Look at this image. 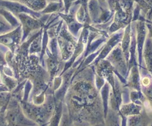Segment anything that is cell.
Masks as SVG:
<instances>
[{
  "label": "cell",
  "mask_w": 152,
  "mask_h": 126,
  "mask_svg": "<svg viewBox=\"0 0 152 126\" xmlns=\"http://www.w3.org/2000/svg\"><path fill=\"white\" fill-rule=\"evenodd\" d=\"M141 108L134 104H129V105H124L121 108V111L124 115L126 116H134L139 114L140 112Z\"/></svg>",
  "instance_id": "30bf717a"
},
{
  "label": "cell",
  "mask_w": 152,
  "mask_h": 126,
  "mask_svg": "<svg viewBox=\"0 0 152 126\" xmlns=\"http://www.w3.org/2000/svg\"><path fill=\"white\" fill-rule=\"evenodd\" d=\"M106 126H120L119 116L114 112L110 113L106 119Z\"/></svg>",
  "instance_id": "7c38bea8"
},
{
  "label": "cell",
  "mask_w": 152,
  "mask_h": 126,
  "mask_svg": "<svg viewBox=\"0 0 152 126\" xmlns=\"http://www.w3.org/2000/svg\"><path fill=\"white\" fill-rule=\"evenodd\" d=\"M143 92L146 97L150 100V102H152V82L148 86L143 87Z\"/></svg>",
  "instance_id": "5bb4252c"
},
{
  "label": "cell",
  "mask_w": 152,
  "mask_h": 126,
  "mask_svg": "<svg viewBox=\"0 0 152 126\" xmlns=\"http://www.w3.org/2000/svg\"><path fill=\"white\" fill-rule=\"evenodd\" d=\"M11 28L12 26L10 24H8L6 21H5V19H3L2 17H0V33H2V32H5L7 31L11 30Z\"/></svg>",
  "instance_id": "4fadbf2b"
},
{
  "label": "cell",
  "mask_w": 152,
  "mask_h": 126,
  "mask_svg": "<svg viewBox=\"0 0 152 126\" xmlns=\"http://www.w3.org/2000/svg\"><path fill=\"white\" fill-rule=\"evenodd\" d=\"M147 118L141 114L132 116L128 120V126H147Z\"/></svg>",
  "instance_id": "9c48e42d"
},
{
  "label": "cell",
  "mask_w": 152,
  "mask_h": 126,
  "mask_svg": "<svg viewBox=\"0 0 152 126\" xmlns=\"http://www.w3.org/2000/svg\"><path fill=\"white\" fill-rule=\"evenodd\" d=\"M143 57L145 61L146 67L149 73L152 75V40L148 38L146 40L143 50Z\"/></svg>",
  "instance_id": "8992f818"
},
{
  "label": "cell",
  "mask_w": 152,
  "mask_h": 126,
  "mask_svg": "<svg viewBox=\"0 0 152 126\" xmlns=\"http://www.w3.org/2000/svg\"><path fill=\"white\" fill-rule=\"evenodd\" d=\"M55 1H57V0H55Z\"/></svg>",
  "instance_id": "2e32d148"
},
{
  "label": "cell",
  "mask_w": 152,
  "mask_h": 126,
  "mask_svg": "<svg viewBox=\"0 0 152 126\" xmlns=\"http://www.w3.org/2000/svg\"><path fill=\"white\" fill-rule=\"evenodd\" d=\"M131 25L129 24L128 26H126L125 28V32H124L123 37L122 40V49L124 52L125 58H126L127 61H129L130 59V45H131Z\"/></svg>",
  "instance_id": "5b68a950"
},
{
  "label": "cell",
  "mask_w": 152,
  "mask_h": 126,
  "mask_svg": "<svg viewBox=\"0 0 152 126\" xmlns=\"http://www.w3.org/2000/svg\"><path fill=\"white\" fill-rule=\"evenodd\" d=\"M137 31V46L139 54V63L140 65L142 64V58L143 45L145 43V26L142 22H138L137 26H135Z\"/></svg>",
  "instance_id": "277c9868"
},
{
  "label": "cell",
  "mask_w": 152,
  "mask_h": 126,
  "mask_svg": "<svg viewBox=\"0 0 152 126\" xmlns=\"http://www.w3.org/2000/svg\"><path fill=\"white\" fill-rule=\"evenodd\" d=\"M64 9H65V8H64V5H63L61 1L60 2H51L49 5H46V8L41 11V13H43V14H49V13L63 11V10Z\"/></svg>",
  "instance_id": "8fae6325"
},
{
  "label": "cell",
  "mask_w": 152,
  "mask_h": 126,
  "mask_svg": "<svg viewBox=\"0 0 152 126\" xmlns=\"http://www.w3.org/2000/svg\"><path fill=\"white\" fill-rule=\"evenodd\" d=\"M107 60L118 73L122 75H127L128 72V63L125 58L121 45L115 46L109 53Z\"/></svg>",
  "instance_id": "6da1fadb"
},
{
  "label": "cell",
  "mask_w": 152,
  "mask_h": 126,
  "mask_svg": "<svg viewBox=\"0 0 152 126\" xmlns=\"http://www.w3.org/2000/svg\"><path fill=\"white\" fill-rule=\"evenodd\" d=\"M22 25H23V37L22 40H25L29 34L32 31H36L37 29H40L43 25V22L42 20L39 21L34 18V17L27 13H20L17 14Z\"/></svg>",
  "instance_id": "7a4b0ae2"
},
{
  "label": "cell",
  "mask_w": 152,
  "mask_h": 126,
  "mask_svg": "<svg viewBox=\"0 0 152 126\" xmlns=\"http://www.w3.org/2000/svg\"><path fill=\"white\" fill-rule=\"evenodd\" d=\"M97 1H99V2H105L106 0H97Z\"/></svg>",
  "instance_id": "9a60e30c"
},
{
  "label": "cell",
  "mask_w": 152,
  "mask_h": 126,
  "mask_svg": "<svg viewBox=\"0 0 152 126\" xmlns=\"http://www.w3.org/2000/svg\"><path fill=\"white\" fill-rule=\"evenodd\" d=\"M140 73L137 65L131 69V75L129 78V85L131 87L140 90Z\"/></svg>",
  "instance_id": "ba28073f"
},
{
  "label": "cell",
  "mask_w": 152,
  "mask_h": 126,
  "mask_svg": "<svg viewBox=\"0 0 152 126\" xmlns=\"http://www.w3.org/2000/svg\"><path fill=\"white\" fill-rule=\"evenodd\" d=\"M151 126H152V125H151Z\"/></svg>",
  "instance_id": "e0dca14e"
},
{
  "label": "cell",
  "mask_w": 152,
  "mask_h": 126,
  "mask_svg": "<svg viewBox=\"0 0 152 126\" xmlns=\"http://www.w3.org/2000/svg\"><path fill=\"white\" fill-rule=\"evenodd\" d=\"M42 34H43V29H41L39 34L34 38V40L31 43L28 51L29 55L41 52L42 47H43V45H42Z\"/></svg>",
  "instance_id": "52a82bcc"
},
{
  "label": "cell",
  "mask_w": 152,
  "mask_h": 126,
  "mask_svg": "<svg viewBox=\"0 0 152 126\" xmlns=\"http://www.w3.org/2000/svg\"><path fill=\"white\" fill-rule=\"evenodd\" d=\"M123 32H116V33H114L110 37L107 44L105 45L104 47L102 49V51L100 52V54L98 55V58H96V60L95 61V63H93V65H96V64H98L99 61L103 60L104 58H106V57L109 55L110 52L115 48V46H117L118 43H119L121 41H122V37H123Z\"/></svg>",
  "instance_id": "3957f363"
}]
</instances>
